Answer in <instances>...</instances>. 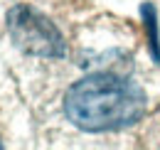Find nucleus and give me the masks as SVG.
I'll return each mask as SVG.
<instances>
[{"instance_id": "nucleus-1", "label": "nucleus", "mask_w": 160, "mask_h": 150, "mask_svg": "<svg viewBox=\"0 0 160 150\" xmlns=\"http://www.w3.org/2000/svg\"><path fill=\"white\" fill-rule=\"evenodd\" d=\"M145 91L118 72L89 74L64 94L67 118L86 133L131 128L145 116Z\"/></svg>"}, {"instance_id": "nucleus-2", "label": "nucleus", "mask_w": 160, "mask_h": 150, "mask_svg": "<svg viewBox=\"0 0 160 150\" xmlns=\"http://www.w3.org/2000/svg\"><path fill=\"white\" fill-rule=\"evenodd\" d=\"M8 35L12 44L30 57L62 59L67 54V42L57 25L30 5H15L8 10Z\"/></svg>"}, {"instance_id": "nucleus-3", "label": "nucleus", "mask_w": 160, "mask_h": 150, "mask_svg": "<svg viewBox=\"0 0 160 150\" xmlns=\"http://www.w3.org/2000/svg\"><path fill=\"white\" fill-rule=\"evenodd\" d=\"M143 20H145V27H148V39H150V49L153 57L160 62V52H158V25H155V8L150 2L143 5Z\"/></svg>"}, {"instance_id": "nucleus-4", "label": "nucleus", "mask_w": 160, "mask_h": 150, "mask_svg": "<svg viewBox=\"0 0 160 150\" xmlns=\"http://www.w3.org/2000/svg\"><path fill=\"white\" fill-rule=\"evenodd\" d=\"M0 148H2V145H0Z\"/></svg>"}]
</instances>
